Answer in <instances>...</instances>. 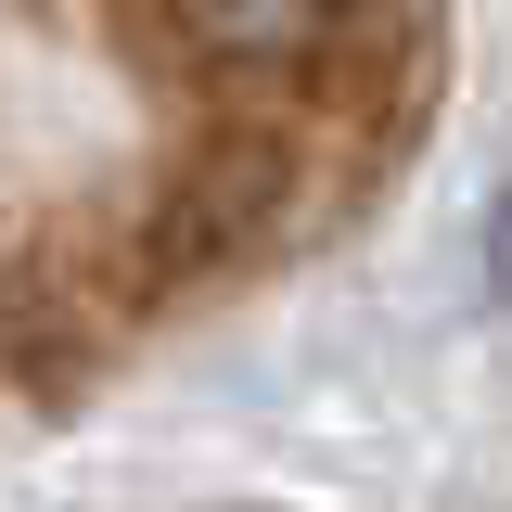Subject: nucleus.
<instances>
[{
  "instance_id": "obj_1",
  "label": "nucleus",
  "mask_w": 512,
  "mask_h": 512,
  "mask_svg": "<svg viewBox=\"0 0 512 512\" xmlns=\"http://www.w3.org/2000/svg\"><path fill=\"white\" fill-rule=\"evenodd\" d=\"M128 52L180 64V77H231V90H308L359 52V39H397L423 26V0H116Z\"/></svg>"
}]
</instances>
